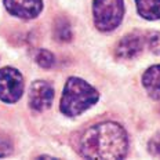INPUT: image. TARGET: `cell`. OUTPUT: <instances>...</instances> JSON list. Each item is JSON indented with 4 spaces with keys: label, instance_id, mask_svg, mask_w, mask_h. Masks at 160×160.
<instances>
[{
    "label": "cell",
    "instance_id": "obj_1",
    "mask_svg": "<svg viewBox=\"0 0 160 160\" xmlns=\"http://www.w3.org/2000/svg\"><path fill=\"white\" fill-rule=\"evenodd\" d=\"M79 152L86 159H124L128 152L127 132L119 123H98L82 134Z\"/></svg>",
    "mask_w": 160,
    "mask_h": 160
},
{
    "label": "cell",
    "instance_id": "obj_2",
    "mask_svg": "<svg viewBox=\"0 0 160 160\" xmlns=\"http://www.w3.org/2000/svg\"><path fill=\"white\" fill-rule=\"evenodd\" d=\"M99 99V92L80 78H69L65 83L64 92L59 102V111L68 118L82 115L95 105Z\"/></svg>",
    "mask_w": 160,
    "mask_h": 160
},
{
    "label": "cell",
    "instance_id": "obj_3",
    "mask_svg": "<svg viewBox=\"0 0 160 160\" xmlns=\"http://www.w3.org/2000/svg\"><path fill=\"white\" fill-rule=\"evenodd\" d=\"M124 17V0H94L92 18L94 25L101 32L115 31Z\"/></svg>",
    "mask_w": 160,
    "mask_h": 160
},
{
    "label": "cell",
    "instance_id": "obj_4",
    "mask_svg": "<svg viewBox=\"0 0 160 160\" xmlns=\"http://www.w3.org/2000/svg\"><path fill=\"white\" fill-rule=\"evenodd\" d=\"M24 92V78L14 68L0 69V101L14 104Z\"/></svg>",
    "mask_w": 160,
    "mask_h": 160
},
{
    "label": "cell",
    "instance_id": "obj_5",
    "mask_svg": "<svg viewBox=\"0 0 160 160\" xmlns=\"http://www.w3.org/2000/svg\"><path fill=\"white\" fill-rule=\"evenodd\" d=\"M54 101V88L48 82L36 80L29 90V106L35 112H43L51 106Z\"/></svg>",
    "mask_w": 160,
    "mask_h": 160
},
{
    "label": "cell",
    "instance_id": "obj_6",
    "mask_svg": "<svg viewBox=\"0 0 160 160\" xmlns=\"http://www.w3.org/2000/svg\"><path fill=\"white\" fill-rule=\"evenodd\" d=\"M145 47V38L139 32L127 33L118 43L115 48V55L120 59H132L138 57Z\"/></svg>",
    "mask_w": 160,
    "mask_h": 160
},
{
    "label": "cell",
    "instance_id": "obj_7",
    "mask_svg": "<svg viewBox=\"0 0 160 160\" xmlns=\"http://www.w3.org/2000/svg\"><path fill=\"white\" fill-rule=\"evenodd\" d=\"M3 3L10 14L21 19H33L43 10L42 0H3Z\"/></svg>",
    "mask_w": 160,
    "mask_h": 160
},
{
    "label": "cell",
    "instance_id": "obj_8",
    "mask_svg": "<svg viewBox=\"0 0 160 160\" xmlns=\"http://www.w3.org/2000/svg\"><path fill=\"white\" fill-rule=\"evenodd\" d=\"M142 86L152 98H160V65H152L144 72Z\"/></svg>",
    "mask_w": 160,
    "mask_h": 160
},
{
    "label": "cell",
    "instance_id": "obj_9",
    "mask_svg": "<svg viewBox=\"0 0 160 160\" xmlns=\"http://www.w3.org/2000/svg\"><path fill=\"white\" fill-rule=\"evenodd\" d=\"M137 12L148 21L160 19V0H135Z\"/></svg>",
    "mask_w": 160,
    "mask_h": 160
},
{
    "label": "cell",
    "instance_id": "obj_10",
    "mask_svg": "<svg viewBox=\"0 0 160 160\" xmlns=\"http://www.w3.org/2000/svg\"><path fill=\"white\" fill-rule=\"evenodd\" d=\"M54 38L58 42H69L72 39V28L66 18H57L54 24Z\"/></svg>",
    "mask_w": 160,
    "mask_h": 160
},
{
    "label": "cell",
    "instance_id": "obj_11",
    "mask_svg": "<svg viewBox=\"0 0 160 160\" xmlns=\"http://www.w3.org/2000/svg\"><path fill=\"white\" fill-rule=\"evenodd\" d=\"M35 61L44 69H51L55 64V57L52 55L51 51L48 50H44V48H40L36 51V55H35Z\"/></svg>",
    "mask_w": 160,
    "mask_h": 160
},
{
    "label": "cell",
    "instance_id": "obj_12",
    "mask_svg": "<svg viewBox=\"0 0 160 160\" xmlns=\"http://www.w3.org/2000/svg\"><path fill=\"white\" fill-rule=\"evenodd\" d=\"M145 44L148 46L149 51L156 55H160V32L153 31L145 36Z\"/></svg>",
    "mask_w": 160,
    "mask_h": 160
},
{
    "label": "cell",
    "instance_id": "obj_13",
    "mask_svg": "<svg viewBox=\"0 0 160 160\" xmlns=\"http://www.w3.org/2000/svg\"><path fill=\"white\" fill-rule=\"evenodd\" d=\"M10 153H11V145L4 139H0V158H4Z\"/></svg>",
    "mask_w": 160,
    "mask_h": 160
},
{
    "label": "cell",
    "instance_id": "obj_14",
    "mask_svg": "<svg viewBox=\"0 0 160 160\" xmlns=\"http://www.w3.org/2000/svg\"><path fill=\"white\" fill-rule=\"evenodd\" d=\"M159 153H160V146H159Z\"/></svg>",
    "mask_w": 160,
    "mask_h": 160
}]
</instances>
